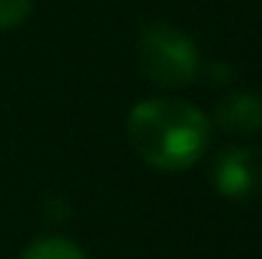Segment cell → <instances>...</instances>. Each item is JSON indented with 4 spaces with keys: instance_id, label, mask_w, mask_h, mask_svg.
<instances>
[{
    "instance_id": "obj_1",
    "label": "cell",
    "mask_w": 262,
    "mask_h": 259,
    "mask_svg": "<svg viewBox=\"0 0 262 259\" xmlns=\"http://www.w3.org/2000/svg\"><path fill=\"white\" fill-rule=\"evenodd\" d=\"M128 140L149 168L177 174L204 156L210 119L189 101L146 98L128 113Z\"/></svg>"
},
{
    "instance_id": "obj_2",
    "label": "cell",
    "mask_w": 262,
    "mask_h": 259,
    "mask_svg": "<svg viewBox=\"0 0 262 259\" xmlns=\"http://www.w3.org/2000/svg\"><path fill=\"white\" fill-rule=\"evenodd\" d=\"M137 67L162 89H183L201 70L198 46L171 21H146L137 34Z\"/></svg>"
},
{
    "instance_id": "obj_3",
    "label": "cell",
    "mask_w": 262,
    "mask_h": 259,
    "mask_svg": "<svg viewBox=\"0 0 262 259\" xmlns=\"http://www.w3.org/2000/svg\"><path fill=\"white\" fill-rule=\"evenodd\" d=\"M216 192L229 201H250L262 192V156L250 146H226L210 168Z\"/></svg>"
},
{
    "instance_id": "obj_4",
    "label": "cell",
    "mask_w": 262,
    "mask_h": 259,
    "mask_svg": "<svg viewBox=\"0 0 262 259\" xmlns=\"http://www.w3.org/2000/svg\"><path fill=\"white\" fill-rule=\"evenodd\" d=\"M213 122L232 134H253L262 128V95L259 92H232L226 95L216 110Z\"/></svg>"
},
{
    "instance_id": "obj_5",
    "label": "cell",
    "mask_w": 262,
    "mask_h": 259,
    "mask_svg": "<svg viewBox=\"0 0 262 259\" xmlns=\"http://www.w3.org/2000/svg\"><path fill=\"white\" fill-rule=\"evenodd\" d=\"M21 259H85V253L64 235H43L25 247Z\"/></svg>"
},
{
    "instance_id": "obj_6",
    "label": "cell",
    "mask_w": 262,
    "mask_h": 259,
    "mask_svg": "<svg viewBox=\"0 0 262 259\" xmlns=\"http://www.w3.org/2000/svg\"><path fill=\"white\" fill-rule=\"evenodd\" d=\"M34 0H0V31H12L28 21Z\"/></svg>"
}]
</instances>
